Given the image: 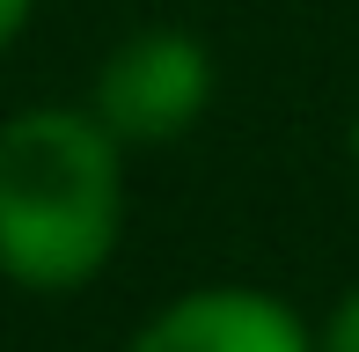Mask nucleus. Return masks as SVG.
<instances>
[{"instance_id":"3","label":"nucleus","mask_w":359,"mask_h":352,"mask_svg":"<svg viewBox=\"0 0 359 352\" xmlns=\"http://www.w3.org/2000/svg\"><path fill=\"white\" fill-rule=\"evenodd\" d=\"M133 352H308V338L271 294L213 286V294H191L169 316H154Z\"/></svg>"},{"instance_id":"2","label":"nucleus","mask_w":359,"mask_h":352,"mask_svg":"<svg viewBox=\"0 0 359 352\" xmlns=\"http://www.w3.org/2000/svg\"><path fill=\"white\" fill-rule=\"evenodd\" d=\"M205 95H213L205 52L191 37H176V29H147V37H133L125 52H110L103 81H95V118L110 125V140L154 147V140L191 133V118L205 110Z\"/></svg>"},{"instance_id":"4","label":"nucleus","mask_w":359,"mask_h":352,"mask_svg":"<svg viewBox=\"0 0 359 352\" xmlns=\"http://www.w3.org/2000/svg\"><path fill=\"white\" fill-rule=\"evenodd\" d=\"M323 352H359V294L330 316V338H323Z\"/></svg>"},{"instance_id":"5","label":"nucleus","mask_w":359,"mask_h":352,"mask_svg":"<svg viewBox=\"0 0 359 352\" xmlns=\"http://www.w3.org/2000/svg\"><path fill=\"white\" fill-rule=\"evenodd\" d=\"M22 15H29V0H0V52H8V37L22 29Z\"/></svg>"},{"instance_id":"1","label":"nucleus","mask_w":359,"mask_h":352,"mask_svg":"<svg viewBox=\"0 0 359 352\" xmlns=\"http://www.w3.org/2000/svg\"><path fill=\"white\" fill-rule=\"evenodd\" d=\"M118 243V147L103 118L22 110L0 125V271L81 286Z\"/></svg>"}]
</instances>
